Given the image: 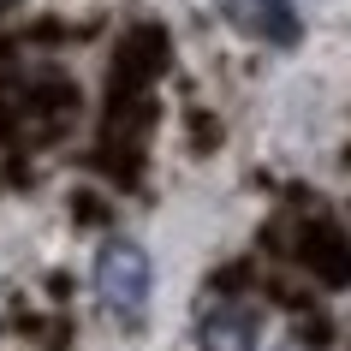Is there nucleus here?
<instances>
[{"instance_id":"obj_3","label":"nucleus","mask_w":351,"mask_h":351,"mask_svg":"<svg viewBox=\"0 0 351 351\" xmlns=\"http://www.w3.org/2000/svg\"><path fill=\"white\" fill-rule=\"evenodd\" d=\"M256 339H262V315L250 304H215L197 322V346L203 351H256Z\"/></svg>"},{"instance_id":"obj_1","label":"nucleus","mask_w":351,"mask_h":351,"mask_svg":"<svg viewBox=\"0 0 351 351\" xmlns=\"http://www.w3.org/2000/svg\"><path fill=\"white\" fill-rule=\"evenodd\" d=\"M149 292H155V262H149V250L137 239H108L95 250V304L113 322L137 328L149 310Z\"/></svg>"},{"instance_id":"obj_2","label":"nucleus","mask_w":351,"mask_h":351,"mask_svg":"<svg viewBox=\"0 0 351 351\" xmlns=\"http://www.w3.org/2000/svg\"><path fill=\"white\" fill-rule=\"evenodd\" d=\"M226 19L232 30H244L250 42H268V48H298L304 24L286 0H226Z\"/></svg>"}]
</instances>
